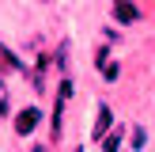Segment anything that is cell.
<instances>
[{
    "label": "cell",
    "instance_id": "cell-1",
    "mask_svg": "<svg viewBox=\"0 0 155 152\" xmlns=\"http://www.w3.org/2000/svg\"><path fill=\"white\" fill-rule=\"evenodd\" d=\"M68 99H72V80H61V88H57V99H53V141L61 137V114H64V106H68Z\"/></svg>",
    "mask_w": 155,
    "mask_h": 152
},
{
    "label": "cell",
    "instance_id": "cell-2",
    "mask_svg": "<svg viewBox=\"0 0 155 152\" xmlns=\"http://www.w3.org/2000/svg\"><path fill=\"white\" fill-rule=\"evenodd\" d=\"M38 122H42V110H38V106H23V110L15 114V133H19V137H30L38 129Z\"/></svg>",
    "mask_w": 155,
    "mask_h": 152
},
{
    "label": "cell",
    "instance_id": "cell-3",
    "mask_svg": "<svg viewBox=\"0 0 155 152\" xmlns=\"http://www.w3.org/2000/svg\"><path fill=\"white\" fill-rule=\"evenodd\" d=\"M114 19L117 23H136L140 19V8H136L133 0H117V4H114Z\"/></svg>",
    "mask_w": 155,
    "mask_h": 152
},
{
    "label": "cell",
    "instance_id": "cell-4",
    "mask_svg": "<svg viewBox=\"0 0 155 152\" xmlns=\"http://www.w3.org/2000/svg\"><path fill=\"white\" fill-rule=\"evenodd\" d=\"M110 126H114V114H110V106H106V103H98V118H95V137H106V133H110Z\"/></svg>",
    "mask_w": 155,
    "mask_h": 152
},
{
    "label": "cell",
    "instance_id": "cell-5",
    "mask_svg": "<svg viewBox=\"0 0 155 152\" xmlns=\"http://www.w3.org/2000/svg\"><path fill=\"white\" fill-rule=\"evenodd\" d=\"M121 137H125L121 129H110V133L102 137V148H106V152H117V148H121Z\"/></svg>",
    "mask_w": 155,
    "mask_h": 152
},
{
    "label": "cell",
    "instance_id": "cell-6",
    "mask_svg": "<svg viewBox=\"0 0 155 152\" xmlns=\"http://www.w3.org/2000/svg\"><path fill=\"white\" fill-rule=\"evenodd\" d=\"M0 57H4V61H8V68H23V61H19V57H15V53H12V50H8V46H4V42H0Z\"/></svg>",
    "mask_w": 155,
    "mask_h": 152
},
{
    "label": "cell",
    "instance_id": "cell-7",
    "mask_svg": "<svg viewBox=\"0 0 155 152\" xmlns=\"http://www.w3.org/2000/svg\"><path fill=\"white\" fill-rule=\"evenodd\" d=\"M117 76H121V65H117V61H110V65L102 68V80H106V84H114Z\"/></svg>",
    "mask_w": 155,
    "mask_h": 152
},
{
    "label": "cell",
    "instance_id": "cell-8",
    "mask_svg": "<svg viewBox=\"0 0 155 152\" xmlns=\"http://www.w3.org/2000/svg\"><path fill=\"white\" fill-rule=\"evenodd\" d=\"M95 65H98V68L110 65V46H98V50H95Z\"/></svg>",
    "mask_w": 155,
    "mask_h": 152
},
{
    "label": "cell",
    "instance_id": "cell-9",
    "mask_svg": "<svg viewBox=\"0 0 155 152\" xmlns=\"http://www.w3.org/2000/svg\"><path fill=\"white\" fill-rule=\"evenodd\" d=\"M144 144H148V133L144 129H133V148H144Z\"/></svg>",
    "mask_w": 155,
    "mask_h": 152
},
{
    "label": "cell",
    "instance_id": "cell-10",
    "mask_svg": "<svg viewBox=\"0 0 155 152\" xmlns=\"http://www.w3.org/2000/svg\"><path fill=\"white\" fill-rule=\"evenodd\" d=\"M34 152H49V148H45V144H34Z\"/></svg>",
    "mask_w": 155,
    "mask_h": 152
},
{
    "label": "cell",
    "instance_id": "cell-11",
    "mask_svg": "<svg viewBox=\"0 0 155 152\" xmlns=\"http://www.w3.org/2000/svg\"><path fill=\"white\" fill-rule=\"evenodd\" d=\"M0 88H4V72H0Z\"/></svg>",
    "mask_w": 155,
    "mask_h": 152
},
{
    "label": "cell",
    "instance_id": "cell-12",
    "mask_svg": "<svg viewBox=\"0 0 155 152\" xmlns=\"http://www.w3.org/2000/svg\"><path fill=\"white\" fill-rule=\"evenodd\" d=\"M72 152H83V148H72Z\"/></svg>",
    "mask_w": 155,
    "mask_h": 152
}]
</instances>
